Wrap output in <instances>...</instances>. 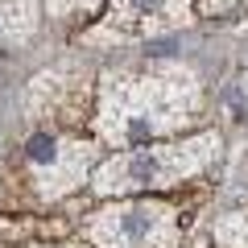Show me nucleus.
Here are the masks:
<instances>
[{
    "label": "nucleus",
    "instance_id": "obj_1",
    "mask_svg": "<svg viewBox=\"0 0 248 248\" xmlns=\"http://www.w3.org/2000/svg\"><path fill=\"white\" fill-rule=\"evenodd\" d=\"M199 108L203 91L186 66L108 71L99 79V133L108 145H137L190 128Z\"/></svg>",
    "mask_w": 248,
    "mask_h": 248
},
{
    "label": "nucleus",
    "instance_id": "obj_2",
    "mask_svg": "<svg viewBox=\"0 0 248 248\" xmlns=\"http://www.w3.org/2000/svg\"><path fill=\"white\" fill-rule=\"evenodd\" d=\"M219 153V137L203 133L190 141H161V145H128L124 153L108 157L95 170V190L99 195H128V190H166L174 182L195 178L207 170Z\"/></svg>",
    "mask_w": 248,
    "mask_h": 248
},
{
    "label": "nucleus",
    "instance_id": "obj_3",
    "mask_svg": "<svg viewBox=\"0 0 248 248\" xmlns=\"http://www.w3.org/2000/svg\"><path fill=\"white\" fill-rule=\"evenodd\" d=\"M83 236L95 248H174L182 236L178 211L157 199L112 203L83 219Z\"/></svg>",
    "mask_w": 248,
    "mask_h": 248
},
{
    "label": "nucleus",
    "instance_id": "obj_4",
    "mask_svg": "<svg viewBox=\"0 0 248 248\" xmlns=\"http://www.w3.org/2000/svg\"><path fill=\"white\" fill-rule=\"evenodd\" d=\"M95 157H99V149L91 141H83V137H58V133L42 128V133H33L25 141V166L33 174V186L42 195V203H54L66 190L83 186V178L91 174Z\"/></svg>",
    "mask_w": 248,
    "mask_h": 248
},
{
    "label": "nucleus",
    "instance_id": "obj_5",
    "mask_svg": "<svg viewBox=\"0 0 248 248\" xmlns=\"http://www.w3.org/2000/svg\"><path fill=\"white\" fill-rule=\"evenodd\" d=\"M190 25V0H108L104 33L120 37H157Z\"/></svg>",
    "mask_w": 248,
    "mask_h": 248
},
{
    "label": "nucleus",
    "instance_id": "obj_6",
    "mask_svg": "<svg viewBox=\"0 0 248 248\" xmlns=\"http://www.w3.org/2000/svg\"><path fill=\"white\" fill-rule=\"evenodd\" d=\"M37 33V0H0V46H25Z\"/></svg>",
    "mask_w": 248,
    "mask_h": 248
},
{
    "label": "nucleus",
    "instance_id": "obj_7",
    "mask_svg": "<svg viewBox=\"0 0 248 248\" xmlns=\"http://www.w3.org/2000/svg\"><path fill=\"white\" fill-rule=\"evenodd\" d=\"M46 4V13H50V21H62V25H79L83 17H87V13H95L99 4H104V0H42Z\"/></svg>",
    "mask_w": 248,
    "mask_h": 248
},
{
    "label": "nucleus",
    "instance_id": "obj_8",
    "mask_svg": "<svg viewBox=\"0 0 248 248\" xmlns=\"http://www.w3.org/2000/svg\"><path fill=\"white\" fill-rule=\"evenodd\" d=\"M215 248H248V215H223L215 223Z\"/></svg>",
    "mask_w": 248,
    "mask_h": 248
},
{
    "label": "nucleus",
    "instance_id": "obj_9",
    "mask_svg": "<svg viewBox=\"0 0 248 248\" xmlns=\"http://www.w3.org/2000/svg\"><path fill=\"white\" fill-rule=\"evenodd\" d=\"M37 248H83V244H37Z\"/></svg>",
    "mask_w": 248,
    "mask_h": 248
},
{
    "label": "nucleus",
    "instance_id": "obj_10",
    "mask_svg": "<svg viewBox=\"0 0 248 248\" xmlns=\"http://www.w3.org/2000/svg\"><path fill=\"white\" fill-rule=\"evenodd\" d=\"M195 248H207V244H195Z\"/></svg>",
    "mask_w": 248,
    "mask_h": 248
}]
</instances>
